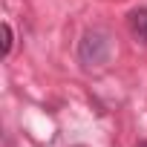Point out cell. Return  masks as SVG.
Listing matches in <instances>:
<instances>
[{"mask_svg": "<svg viewBox=\"0 0 147 147\" xmlns=\"http://www.w3.org/2000/svg\"><path fill=\"white\" fill-rule=\"evenodd\" d=\"M110 58V40L104 32H87L81 40V61L84 63H104Z\"/></svg>", "mask_w": 147, "mask_h": 147, "instance_id": "6da1fadb", "label": "cell"}, {"mask_svg": "<svg viewBox=\"0 0 147 147\" xmlns=\"http://www.w3.org/2000/svg\"><path fill=\"white\" fill-rule=\"evenodd\" d=\"M12 40H15V35H12V26H9V23H3V58L12 52Z\"/></svg>", "mask_w": 147, "mask_h": 147, "instance_id": "3957f363", "label": "cell"}, {"mask_svg": "<svg viewBox=\"0 0 147 147\" xmlns=\"http://www.w3.org/2000/svg\"><path fill=\"white\" fill-rule=\"evenodd\" d=\"M138 147H147V141H138Z\"/></svg>", "mask_w": 147, "mask_h": 147, "instance_id": "277c9868", "label": "cell"}, {"mask_svg": "<svg viewBox=\"0 0 147 147\" xmlns=\"http://www.w3.org/2000/svg\"><path fill=\"white\" fill-rule=\"evenodd\" d=\"M130 26H133V32L147 43V9H136V12L130 15Z\"/></svg>", "mask_w": 147, "mask_h": 147, "instance_id": "7a4b0ae2", "label": "cell"}]
</instances>
